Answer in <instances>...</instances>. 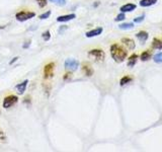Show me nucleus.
Segmentation results:
<instances>
[{"instance_id":"f257e3e1","label":"nucleus","mask_w":162,"mask_h":152,"mask_svg":"<svg viewBox=\"0 0 162 152\" xmlns=\"http://www.w3.org/2000/svg\"><path fill=\"white\" fill-rule=\"evenodd\" d=\"M111 55L117 63H122L127 58L128 51L119 44H113L111 47Z\"/></svg>"},{"instance_id":"f03ea898","label":"nucleus","mask_w":162,"mask_h":152,"mask_svg":"<svg viewBox=\"0 0 162 152\" xmlns=\"http://www.w3.org/2000/svg\"><path fill=\"white\" fill-rule=\"evenodd\" d=\"M36 16V13L32 12V11H26V10H22L19 11L15 14V18H16L18 22H26V20H30L32 17Z\"/></svg>"},{"instance_id":"7ed1b4c3","label":"nucleus","mask_w":162,"mask_h":152,"mask_svg":"<svg viewBox=\"0 0 162 152\" xmlns=\"http://www.w3.org/2000/svg\"><path fill=\"white\" fill-rule=\"evenodd\" d=\"M88 57H90V58H92L95 61H103L105 58V54L103 50L93 49L88 52Z\"/></svg>"},{"instance_id":"20e7f679","label":"nucleus","mask_w":162,"mask_h":152,"mask_svg":"<svg viewBox=\"0 0 162 152\" xmlns=\"http://www.w3.org/2000/svg\"><path fill=\"white\" fill-rule=\"evenodd\" d=\"M18 101V97L16 95H13V94H10V95H7L6 97H4L3 99V107L4 109H9L12 105H14L15 103Z\"/></svg>"},{"instance_id":"39448f33","label":"nucleus","mask_w":162,"mask_h":152,"mask_svg":"<svg viewBox=\"0 0 162 152\" xmlns=\"http://www.w3.org/2000/svg\"><path fill=\"white\" fill-rule=\"evenodd\" d=\"M54 70H55V63L51 62L48 63L45 67H44V77L45 79H49L54 76Z\"/></svg>"},{"instance_id":"423d86ee","label":"nucleus","mask_w":162,"mask_h":152,"mask_svg":"<svg viewBox=\"0 0 162 152\" xmlns=\"http://www.w3.org/2000/svg\"><path fill=\"white\" fill-rule=\"evenodd\" d=\"M79 66V62L75 59L71 58V59H67L65 61V68L68 71H74L78 68Z\"/></svg>"},{"instance_id":"0eeeda50","label":"nucleus","mask_w":162,"mask_h":152,"mask_svg":"<svg viewBox=\"0 0 162 152\" xmlns=\"http://www.w3.org/2000/svg\"><path fill=\"white\" fill-rule=\"evenodd\" d=\"M75 17H76V15H75L74 13H72V14H67V15H60V16L57 17V22H69V20H74Z\"/></svg>"},{"instance_id":"6e6552de","label":"nucleus","mask_w":162,"mask_h":152,"mask_svg":"<svg viewBox=\"0 0 162 152\" xmlns=\"http://www.w3.org/2000/svg\"><path fill=\"white\" fill-rule=\"evenodd\" d=\"M82 72L84 73V75L86 76H91L93 74V69L90 66V64L88 63H83L82 64Z\"/></svg>"},{"instance_id":"1a4fd4ad","label":"nucleus","mask_w":162,"mask_h":152,"mask_svg":"<svg viewBox=\"0 0 162 152\" xmlns=\"http://www.w3.org/2000/svg\"><path fill=\"white\" fill-rule=\"evenodd\" d=\"M122 43L124 44V45L130 50H134L135 47H136L135 42L133 41L132 39H129V38H124V39H122Z\"/></svg>"},{"instance_id":"9d476101","label":"nucleus","mask_w":162,"mask_h":152,"mask_svg":"<svg viewBox=\"0 0 162 152\" xmlns=\"http://www.w3.org/2000/svg\"><path fill=\"white\" fill-rule=\"evenodd\" d=\"M101 32H103V28H97L86 32V36H87V38H93V36H99Z\"/></svg>"},{"instance_id":"9b49d317","label":"nucleus","mask_w":162,"mask_h":152,"mask_svg":"<svg viewBox=\"0 0 162 152\" xmlns=\"http://www.w3.org/2000/svg\"><path fill=\"white\" fill-rule=\"evenodd\" d=\"M136 36L141 43L144 44L148 40V38H149V34H148V32H140L136 34Z\"/></svg>"},{"instance_id":"f8f14e48","label":"nucleus","mask_w":162,"mask_h":152,"mask_svg":"<svg viewBox=\"0 0 162 152\" xmlns=\"http://www.w3.org/2000/svg\"><path fill=\"white\" fill-rule=\"evenodd\" d=\"M28 80L26 79V80H24V81H22V83L17 84V85H16V89H17V91H18L19 94H22L24 91H26V86H28Z\"/></svg>"},{"instance_id":"ddd939ff","label":"nucleus","mask_w":162,"mask_h":152,"mask_svg":"<svg viewBox=\"0 0 162 152\" xmlns=\"http://www.w3.org/2000/svg\"><path fill=\"white\" fill-rule=\"evenodd\" d=\"M135 9H136V5L133 4V3H128V4H125L121 7L122 12H131Z\"/></svg>"},{"instance_id":"4468645a","label":"nucleus","mask_w":162,"mask_h":152,"mask_svg":"<svg viewBox=\"0 0 162 152\" xmlns=\"http://www.w3.org/2000/svg\"><path fill=\"white\" fill-rule=\"evenodd\" d=\"M156 2H157V0H141L140 5L143 7H148L151 6V5H154Z\"/></svg>"},{"instance_id":"2eb2a0df","label":"nucleus","mask_w":162,"mask_h":152,"mask_svg":"<svg viewBox=\"0 0 162 152\" xmlns=\"http://www.w3.org/2000/svg\"><path fill=\"white\" fill-rule=\"evenodd\" d=\"M152 47L154 49H158V50H161L162 49V40L158 39V38H155L152 42Z\"/></svg>"},{"instance_id":"dca6fc26","label":"nucleus","mask_w":162,"mask_h":152,"mask_svg":"<svg viewBox=\"0 0 162 152\" xmlns=\"http://www.w3.org/2000/svg\"><path fill=\"white\" fill-rule=\"evenodd\" d=\"M137 60H138V56H137L136 54H133L132 56H130V58H129V60H128V66L134 67L137 62Z\"/></svg>"},{"instance_id":"f3484780","label":"nucleus","mask_w":162,"mask_h":152,"mask_svg":"<svg viewBox=\"0 0 162 152\" xmlns=\"http://www.w3.org/2000/svg\"><path fill=\"white\" fill-rule=\"evenodd\" d=\"M150 58H151V51H150V50L143 52L142 55H141V60L142 61H148Z\"/></svg>"},{"instance_id":"a211bd4d","label":"nucleus","mask_w":162,"mask_h":152,"mask_svg":"<svg viewBox=\"0 0 162 152\" xmlns=\"http://www.w3.org/2000/svg\"><path fill=\"white\" fill-rule=\"evenodd\" d=\"M131 81H132V78H131L130 76H124V77L121 79V81H119V84H121V86H124V85H126V84L130 83Z\"/></svg>"},{"instance_id":"6ab92c4d","label":"nucleus","mask_w":162,"mask_h":152,"mask_svg":"<svg viewBox=\"0 0 162 152\" xmlns=\"http://www.w3.org/2000/svg\"><path fill=\"white\" fill-rule=\"evenodd\" d=\"M119 28L121 30H132L134 28V24H122L119 26Z\"/></svg>"},{"instance_id":"aec40b11","label":"nucleus","mask_w":162,"mask_h":152,"mask_svg":"<svg viewBox=\"0 0 162 152\" xmlns=\"http://www.w3.org/2000/svg\"><path fill=\"white\" fill-rule=\"evenodd\" d=\"M42 36H43V39L45 41H49L51 39V34H50V30H46L42 34Z\"/></svg>"},{"instance_id":"412c9836","label":"nucleus","mask_w":162,"mask_h":152,"mask_svg":"<svg viewBox=\"0 0 162 152\" xmlns=\"http://www.w3.org/2000/svg\"><path fill=\"white\" fill-rule=\"evenodd\" d=\"M50 1L53 3H56L59 6H64L66 4V0H50Z\"/></svg>"},{"instance_id":"4be33fe9","label":"nucleus","mask_w":162,"mask_h":152,"mask_svg":"<svg viewBox=\"0 0 162 152\" xmlns=\"http://www.w3.org/2000/svg\"><path fill=\"white\" fill-rule=\"evenodd\" d=\"M154 61H155L156 63H162V53L156 54V55L154 56Z\"/></svg>"},{"instance_id":"5701e85b","label":"nucleus","mask_w":162,"mask_h":152,"mask_svg":"<svg viewBox=\"0 0 162 152\" xmlns=\"http://www.w3.org/2000/svg\"><path fill=\"white\" fill-rule=\"evenodd\" d=\"M125 18H126V16H125L124 12H122V13H119L117 17H115V22H122V20H124Z\"/></svg>"},{"instance_id":"b1692460","label":"nucleus","mask_w":162,"mask_h":152,"mask_svg":"<svg viewBox=\"0 0 162 152\" xmlns=\"http://www.w3.org/2000/svg\"><path fill=\"white\" fill-rule=\"evenodd\" d=\"M50 15H51V11H47V12L43 13V14H41L40 18H41V20H47V18H49Z\"/></svg>"},{"instance_id":"393cba45","label":"nucleus","mask_w":162,"mask_h":152,"mask_svg":"<svg viewBox=\"0 0 162 152\" xmlns=\"http://www.w3.org/2000/svg\"><path fill=\"white\" fill-rule=\"evenodd\" d=\"M36 2H38V4L40 7H45L48 3L47 0H36Z\"/></svg>"},{"instance_id":"a878e982","label":"nucleus","mask_w":162,"mask_h":152,"mask_svg":"<svg viewBox=\"0 0 162 152\" xmlns=\"http://www.w3.org/2000/svg\"><path fill=\"white\" fill-rule=\"evenodd\" d=\"M144 17H145V15H141V16H139V17H136V18L134 20V22H136V24H139V22H143Z\"/></svg>"},{"instance_id":"bb28decb","label":"nucleus","mask_w":162,"mask_h":152,"mask_svg":"<svg viewBox=\"0 0 162 152\" xmlns=\"http://www.w3.org/2000/svg\"><path fill=\"white\" fill-rule=\"evenodd\" d=\"M71 78H72V73H71V72H68V73H66V74L64 75V80H65V81H68V80H70Z\"/></svg>"},{"instance_id":"cd10ccee","label":"nucleus","mask_w":162,"mask_h":152,"mask_svg":"<svg viewBox=\"0 0 162 152\" xmlns=\"http://www.w3.org/2000/svg\"><path fill=\"white\" fill-rule=\"evenodd\" d=\"M17 59H18V57H15V58H13V59H12V60H11V61H10V63H9V64H10V65H11V64H13V63H14V62H15V61H16V60H17Z\"/></svg>"}]
</instances>
